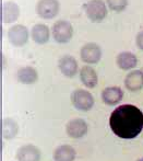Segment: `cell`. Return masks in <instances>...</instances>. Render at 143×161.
Segmentation results:
<instances>
[{
    "mask_svg": "<svg viewBox=\"0 0 143 161\" xmlns=\"http://www.w3.org/2000/svg\"><path fill=\"white\" fill-rule=\"evenodd\" d=\"M109 127L121 139H133L143 129V112L132 104L116 108L109 117Z\"/></svg>",
    "mask_w": 143,
    "mask_h": 161,
    "instance_id": "1",
    "label": "cell"
},
{
    "mask_svg": "<svg viewBox=\"0 0 143 161\" xmlns=\"http://www.w3.org/2000/svg\"><path fill=\"white\" fill-rule=\"evenodd\" d=\"M71 103L77 110L87 112L94 105V97L90 91L77 89L71 94Z\"/></svg>",
    "mask_w": 143,
    "mask_h": 161,
    "instance_id": "2",
    "label": "cell"
},
{
    "mask_svg": "<svg viewBox=\"0 0 143 161\" xmlns=\"http://www.w3.org/2000/svg\"><path fill=\"white\" fill-rule=\"evenodd\" d=\"M87 18L93 22H101L107 15V8L103 0H91L84 6Z\"/></svg>",
    "mask_w": 143,
    "mask_h": 161,
    "instance_id": "3",
    "label": "cell"
},
{
    "mask_svg": "<svg viewBox=\"0 0 143 161\" xmlns=\"http://www.w3.org/2000/svg\"><path fill=\"white\" fill-rule=\"evenodd\" d=\"M72 35H73V28L69 21L59 20L54 23L53 36L56 42L60 43V44L68 43L72 38Z\"/></svg>",
    "mask_w": 143,
    "mask_h": 161,
    "instance_id": "4",
    "label": "cell"
},
{
    "mask_svg": "<svg viewBox=\"0 0 143 161\" xmlns=\"http://www.w3.org/2000/svg\"><path fill=\"white\" fill-rule=\"evenodd\" d=\"M80 56L83 63L88 65L97 64L102 58V51L96 43H86L80 51Z\"/></svg>",
    "mask_w": 143,
    "mask_h": 161,
    "instance_id": "5",
    "label": "cell"
},
{
    "mask_svg": "<svg viewBox=\"0 0 143 161\" xmlns=\"http://www.w3.org/2000/svg\"><path fill=\"white\" fill-rule=\"evenodd\" d=\"M36 12L43 19H53L59 12L58 0H40L36 4Z\"/></svg>",
    "mask_w": 143,
    "mask_h": 161,
    "instance_id": "6",
    "label": "cell"
},
{
    "mask_svg": "<svg viewBox=\"0 0 143 161\" xmlns=\"http://www.w3.org/2000/svg\"><path fill=\"white\" fill-rule=\"evenodd\" d=\"M8 40L14 46H23L29 40V30L22 24H15L9 29Z\"/></svg>",
    "mask_w": 143,
    "mask_h": 161,
    "instance_id": "7",
    "label": "cell"
},
{
    "mask_svg": "<svg viewBox=\"0 0 143 161\" xmlns=\"http://www.w3.org/2000/svg\"><path fill=\"white\" fill-rule=\"evenodd\" d=\"M88 130L87 123L82 119H73L71 121L68 122L67 126H66V131L67 135L70 138L73 139H79L82 138L86 135Z\"/></svg>",
    "mask_w": 143,
    "mask_h": 161,
    "instance_id": "8",
    "label": "cell"
},
{
    "mask_svg": "<svg viewBox=\"0 0 143 161\" xmlns=\"http://www.w3.org/2000/svg\"><path fill=\"white\" fill-rule=\"evenodd\" d=\"M40 148L32 144L23 145L17 150L18 161H40Z\"/></svg>",
    "mask_w": 143,
    "mask_h": 161,
    "instance_id": "9",
    "label": "cell"
},
{
    "mask_svg": "<svg viewBox=\"0 0 143 161\" xmlns=\"http://www.w3.org/2000/svg\"><path fill=\"white\" fill-rule=\"evenodd\" d=\"M58 67L61 74H63V76L68 77V78H72L78 72V63H77L76 58L70 55L62 56L58 62Z\"/></svg>",
    "mask_w": 143,
    "mask_h": 161,
    "instance_id": "10",
    "label": "cell"
},
{
    "mask_svg": "<svg viewBox=\"0 0 143 161\" xmlns=\"http://www.w3.org/2000/svg\"><path fill=\"white\" fill-rule=\"evenodd\" d=\"M20 15V8L15 2L6 1L1 7V20L4 23H12L17 21Z\"/></svg>",
    "mask_w": 143,
    "mask_h": 161,
    "instance_id": "11",
    "label": "cell"
},
{
    "mask_svg": "<svg viewBox=\"0 0 143 161\" xmlns=\"http://www.w3.org/2000/svg\"><path fill=\"white\" fill-rule=\"evenodd\" d=\"M122 97H124V91L121 90V88L116 86L107 87L102 91V100L107 105H116L121 101Z\"/></svg>",
    "mask_w": 143,
    "mask_h": 161,
    "instance_id": "12",
    "label": "cell"
},
{
    "mask_svg": "<svg viewBox=\"0 0 143 161\" xmlns=\"http://www.w3.org/2000/svg\"><path fill=\"white\" fill-rule=\"evenodd\" d=\"M124 86L129 91L137 92L143 88V71L132 70L124 78Z\"/></svg>",
    "mask_w": 143,
    "mask_h": 161,
    "instance_id": "13",
    "label": "cell"
},
{
    "mask_svg": "<svg viewBox=\"0 0 143 161\" xmlns=\"http://www.w3.org/2000/svg\"><path fill=\"white\" fill-rule=\"evenodd\" d=\"M116 64L122 70L133 69L138 65V58L131 52H121L116 58Z\"/></svg>",
    "mask_w": 143,
    "mask_h": 161,
    "instance_id": "14",
    "label": "cell"
},
{
    "mask_svg": "<svg viewBox=\"0 0 143 161\" xmlns=\"http://www.w3.org/2000/svg\"><path fill=\"white\" fill-rule=\"evenodd\" d=\"M76 149L70 145H61L54 150V161H74L76 159Z\"/></svg>",
    "mask_w": 143,
    "mask_h": 161,
    "instance_id": "15",
    "label": "cell"
},
{
    "mask_svg": "<svg viewBox=\"0 0 143 161\" xmlns=\"http://www.w3.org/2000/svg\"><path fill=\"white\" fill-rule=\"evenodd\" d=\"M80 79L81 82L88 89H93L96 87L97 81H98V77H97L96 71L94 70V68H92L91 66H83L80 70Z\"/></svg>",
    "mask_w": 143,
    "mask_h": 161,
    "instance_id": "16",
    "label": "cell"
},
{
    "mask_svg": "<svg viewBox=\"0 0 143 161\" xmlns=\"http://www.w3.org/2000/svg\"><path fill=\"white\" fill-rule=\"evenodd\" d=\"M18 80L23 85H33L38 80V72L34 67L25 66L18 70Z\"/></svg>",
    "mask_w": 143,
    "mask_h": 161,
    "instance_id": "17",
    "label": "cell"
},
{
    "mask_svg": "<svg viewBox=\"0 0 143 161\" xmlns=\"http://www.w3.org/2000/svg\"><path fill=\"white\" fill-rule=\"evenodd\" d=\"M32 38L37 44H45L49 40V29L42 23L35 24L32 28Z\"/></svg>",
    "mask_w": 143,
    "mask_h": 161,
    "instance_id": "18",
    "label": "cell"
},
{
    "mask_svg": "<svg viewBox=\"0 0 143 161\" xmlns=\"http://www.w3.org/2000/svg\"><path fill=\"white\" fill-rule=\"evenodd\" d=\"M19 131L18 123L12 119H3L1 122V134L4 139H12Z\"/></svg>",
    "mask_w": 143,
    "mask_h": 161,
    "instance_id": "19",
    "label": "cell"
},
{
    "mask_svg": "<svg viewBox=\"0 0 143 161\" xmlns=\"http://www.w3.org/2000/svg\"><path fill=\"white\" fill-rule=\"evenodd\" d=\"M107 4L112 10L116 11V12H120L126 9L128 0H107Z\"/></svg>",
    "mask_w": 143,
    "mask_h": 161,
    "instance_id": "20",
    "label": "cell"
},
{
    "mask_svg": "<svg viewBox=\"0 0 143 161\" xmlns=\"http://www.w3.org/2000/svg\"><path fill=\"white\" fill-rule=\"evenodd\" d=\"M135 43H137V46L139 47L141 51H143V31H141V32H139L137 34Z\"/></svg>",
    "mask_w": 143,
    "mask_h": 161,
    "instance_id": "21",
    "label": "cell"
},
{
    "mask_svg": "<svg viewBox=\"0 0 143 161\" xmlns=\"http://www.w3.org/2000/svg\"><path fill=\"white\" fill-rule=\"evenodd\" d=\"M137 161H143V158H140V159H138Z\"/></svg>",
    "mask_w": 143,
    "mask_h": 161,
    "instance_id": "22",
    "label": "cell"
}]
</instances>
